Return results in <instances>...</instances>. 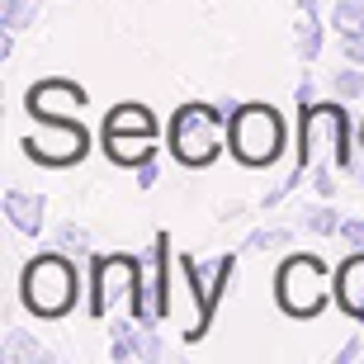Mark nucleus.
<instances>
[{
	"mask_svg": "<svg viewBox=\"0 0 364 364\" xmlns=\"http://www.w3.org/2000/svg\"><path fill=\"white\" fill-rule=\"evenodd\" d=\"M355 360H364V341H346L336 355V364H355Z\"/></svg>",
	"mask_w": 364,
	"mask_h": 364,
	"instance_id": "27",
	"label": "nucleus"
},
{
	"mask_svg": "<svg viewBox=\"0 0 364 364\" xmlns=\"http://www.w3.org/2000/svg\"><path fill=\"white\" fill-rule=\"evenodd\" d=\"M331 95L336 100H364V67H336V76H331Z\"/></svg>",
	"mask_w": 364,
	"mask_h": 364,
	"instance_id": "19",
	"label": "nucleus"
},
{
	"mask_svg": "<svg viewBox=\"0 0 364 364\" xmlns=\"http://www.w3.org/2000/svg\"><path fill=\"white\" fill-rule=\"evenodd\" d=\"M137 284H142V260L133 256H100L90 274V317H109V312L137 298Z\"/></svg>",
	"mask_w": 364,
	"mask_h": 364,
	"instance_id": "7",
	"label": "nucleus"
},
{
	"mask_svg": "<svg viewBox=\"0 0 364 364\" xmlns=\"http://www.w3.org/2000/svg\"><path fill=\"white\" fill-rule=\"evenodd\" d=\"M294 100H298V109L317 105V85H312V81H303V85H298V95H294Z\"/></svg>",
	"mask_w": 364,
	"mask_h": 364,
	"instance_id": "28",
	"label": "nucleus"
},
{
	"mask_svg": "<svg viewBox=\"0 0 364 364\" xmlns=\"http://www.w3.org/2000/svg\"><path fill=\"white\" fill-rule=\"evenodd\" d=\"M105 133H156V114L147 105H137V100L114 105L105 114Z\"/></svg>",
	"mask_w": 364,
	"mask_h": 364,
	"instance_id": "15",
	"label": "nucleus"
},
{
	"mask_svg": "<svg viewBox=\"0 0 364 364\" xmlns=\"http://www.w3.org/2000/svg\"><path fill=\"white\" fill-rule=\"evenodd\" d=\"M336 298V274H326V265L317 256H289L274 274V303L284 317L308 322Z\"/></svg>",
	"mask_w": 364,
	"mask_h": 364,
	"instance_id": "3",
	"label": "nucleus"
},
{
	"mask_svg": "<svg viewBox=\"0 0 364 364\" xmlns=\"http://www.w3.org/2000/svg\"><path fill=\"white\" fill-rule=\"evenodd\" d=\"M326 24L336 28V38H346V33L364 38V0H336L331 14H326Z\"/></svg>",
	"mask_w": 364,
	"mask_h": 364,
	"instance_id": "17",
	"label": "nucleus"
},
{
	"mask_svg": "<svg viewBox=\"0 0 364 364\" xmlns=\"http://www.w3.org/2000/svg\"><path fill=\"white\" fill-rule=\"evenodd\" d=\"M298 128H303V151H298V166L303 161H317V151H331L336 166L346 171L350 166V123H346V100L341 105H308L298 109Z\"/></svg>",
	"mask_w": 364,
	"mask_h": 364,
	"instance_id": "5",
	"label": "nucleus"
},
{
	"mask_svg": "<svg viewBox=\"0 0 364 364\" xmlns=\"http://www.w3.org/2000/svg\"><path fill=\"white\" fill-rule=\"evenodd\" d=\"M341 57H346L350 67H364V38L360 33H346V38H341Z\"/></svg>",
	"mask_w": 364,
	"mask_h": 364,
	"instance_id": "25",
	"label": "nucleus"
},
{
	"mask_svg": "<svg viewBox=\"0 0 364 364\" xmlns=\"http://www.w3.org/2000/svg\"><path fill=\"white\" fill-rule=\"evenodd\" d=\"M57 246H62V251H71V256H81V251H90V232L76 228V223H67V228L57 232Z\"/></svg>",
	"mask_w": 364,
	"mask_h": 364,
	"instance_id": "23",
	"label": "nucleus"
},
{
	"mask_svg": "<svg viewBox=\"0 0 364 364\" xmlns=\"http://www.w3.org/2000/svg\"><path fill=\"white\" fill-rule=\"evenodd\" d=\"M303 228H308L312 237H336V232H341V218H336V208L317 203V208H308V213H303Z\"/></svg>",
	"mask_w": 364,
	"mask_h": 364,
	"instance_id": "21",
	"label": "nucleus"
},
{
	"mask_svg": "<svg viewBox=\"0 0 364 364\" xmlns=\"http://www.w3.org/2000/svg\"><path fill=\"white\" fill-rule=\"evenodd\" d=\"M284 246H294V232L289 228H260L242 242V251H284Z\"/></svg>",
	"mask_w": 364,
	"mask_h": 364,
	"instance_id": "20",
	"label": "nucleus"
},
{
	"mask_svg": "<svg viewBox=\"0 0 364 364\" xmlns=\"http://www.w3.org/2000/svg\"><path fill=\"white\" fill-rule=\"evenodd\" d=\"M14 57V28H0V62Z\"/></svg>",
	"mask_w": 364,
	"mask_h": 364,
	"instance_id": "29",
	"label": "nucleus"
},
{
	"mask_svg": "<svg viewBox=\"0 0 364 364\" xmlns=\"http://www.w3.org/2000/svg\"><path fill=\"white\" fill-rule=\"evenodd\" d=\"M228 119H232V105H203V100H189L171 114V156H176L185 171H203L213 166L228 147Z\"/></svg>",
	"mask_w": 364,
	"mask_h": 364,
	"instance_id": "2",
	"label": "nucleus"
},
{
	"mask_svg": "<svg viewBox=\"0 0 364 364\" xmlns=\"http://www.w3.org/2000/svg\"><path fill=\"white\" fill-rule=\"evenodd\" d=\"M57 355L43 350L33 336H24V331H10L5 336V346H0V364H53Z\"/></svg>",
	"mask_w": 364,
	"mask_h": 364,
	"instance_id": "16",
	"label": "nucleus"
},
{
	"mask_svg": "<svg viewBox=\"0 0 364 364\" xmlns=\"http://www.w3.org/2000/svg\"><path fill=\"white\" fill-rule=\"evenodd\" d=\"M19 303L43 322L67 317L81 303V270L71 265V251L57 246V251H43V256L28 260L24 274H19Z\"/></svg>",
	"mask_w": 364,
	"mask_h": 364,
	"instance_id": "1",
	"label": "nucleus"
},
{
	"mask_svg": "<svg viewBox=\"0 0 364 364\" xmlns=\"http://www.w3.org/2000/svg\"><path fill=\"white\" fill-rule=\"evenodd\" d=\"M105 156L114 166L137 171L147 156H156V133H105Z\"/></svg>",
	"mask_w": 364,
	"mask_h": 364,
	"instance_id": "14",
	"label": "nucleus"
},
{
	"mask_svg": "<svg viewBox=\"0 0 364 364\" xmlns=\"http://www.w3.org/2000/svg\"><path fill=\"white\" fill-rule=\"evenodd\" d=\"M38 0H0V28H28V24H38Z\"/></svg>",
	"mask_w": 364,
	"mask_h": 364,
	"instance_id": "18",
	"label": "nucleus"
},
{
	"mask_svg": "<svg viewBox=\"0 0 364 364\" xmlns=\"http://www.w3.org/2000/svg\"><path fill=\"white\" fill-rule=\"evenodd\" d=\"M360 147H364V123H360Z\"/></svg>",
	"mask_w": 364,
	"mask_h": 364,
	"instance_id": "30",
	"label": "nucleus"
},
{
	"mask_svg": "<svg viewBox=\"0 0 364 364\" xmlns=\"http://www.w3.org/2000/svg\"><path fill=\"white\" fill-rule=\"evenodd\" d=\"M5 218H10L14 232H24V237H38L43 223H48V199L43 194H24V189H5V199H0Z\"/></svg>",
	"mask_w": 364,
	"mask_h": 364,
	"instance_id": "12",
	"label": "nucleus"
},
{
	"mask_svg": "<svg viewBox=\"0 0 364 364\" xmlns=\"http://www.w3.org/2000/svg\"><path fill=\"white\" fill-rule=\"evenodd\" d=\"M336 303L350 322H364V251H350L336 265Z\"/></svg>",
	"mask_w": 364,
	"mask_h": 364,
	"instance_id": "11",
	"label": "nucleus"
},
{
	"mask_svg": "<svg viewBox=\"0 0 364 364\" xmlns=\"http://www.w3.org/2000/svg\"><path fill=\"white\" fill-rule=\"evenodd\" d=\"M228 151L242 166H251V171L274 166V161H279V151H284V119H279V109H270V105H232Z\"/></svg>",
	"mask_w": 364,
	"mask_h": 364,
	"instance_id": "4",
	"label": "nucleus"
},
{
	"mask_svg": "<svg viewBox=\"0 0 364 364\" xmlns=\"http://www.w3.org/2000/svg\"><path fill=\"white\" fill-rule=\"evenodd\" d=\"M166 265H171V237H156L151 242V256L142 260V284H137V298H133V317L142 326L161 322L171 312V279H166Z\"/></svg>",
	"mask_w": 364,
	"mask_h": 364,
	"instance_id": "8",
	"label": "nucleus"
},
{
	"mask_svg": "<svg viewBox=\"0 0 364 364\" xmlns=\"http://www.w3.org/2000/svg\"><path fill=\"white\" fill-rule=\"evenodd\" d=\"M85 151H90V133L76 119H38V128L24 137V156L38 166H53V171L85 161Z\"/></svg>",
	"mask_w": 364,
	"mask_h": 364,
	"instance_id": "6",
	"label": "nucleus"
},
{
	"mask_svg": "<svg viewBox=\"0 0 364 364\" xmlns=\"http://www.w3.org/2000/svg\"><path fill=\"white\" fill-rule=\"evenodd\" d=\"M180 270H185L189 289L199 294V317H194V326H189V341H199L203 331H208V322H213V312H218V298H223V289L232 284V270H237V256H218L208 260V265H194V260H180Z\"/></svg>",
	"mask_w": 364,
	"mask_h": 364,
	"instance_id": "9",
	"label": "nucleus"
},
{
	"mask_svg": "<svg viewBox=\"0 0 364 364\" xmlns=\"http://www.w3.org/2000/svg\"><path fill=\"white\" fill-rule=\"evenodd\" d=\"M137 360L142 364H161L166 360V346H161V336H156V326H142L137 322Z\"/></svg>",
	"mask_w": 364,
	"mask_h": 364,
	"instance_id": "22",
	"label": "nucleus"
},
{
	"mask_svg": "<svg viewBox=\"0 0 364 364\" xmlns=\"http://www.w3.org/2000/svg\"><path fill=\"white\" fill-rule=\"evenodd\" d=\"M85 105H90L85 85L67 81V76H48V81L28 85V95H24V109L33 119H76Z\"/></svg>",
	"mask_w": 364,
	"mask_h": 364,
	"instance_id": "10",
	"label": "nucleus"
},
{
	"mask_svg": "<svg viewBox=\"0 0 364 364\" xmlns=\"http://www.w3.org/2000/svg\"><path fill=\"white\" fill-rule=\"evenodd\" d=\"M156 176H161V171H156V156H147V161L137 166V189H151V185H156Z\"/></svg>",
	"mask_w": 364,
	"mask_h": 364,
	"instance_id": "26",
	"label": "nucleus"
},
{
	"mask_svg": "<svg viewBox=\"0 0 364 364\" xmlns=\"http://www.w3.org/2000/svg\"><path fill=\"white\" fill-rule=\"evenodd\" d=\"M341 242L350 246V251H364V218H341Z\"/></svg>",
	"mask_w": 364,
	"mask_h": 364,
	"instance_id": "24",
	"label": "nucleus"
},
{
	"mask_svg": "<svg viewBox=\"0 0 364 364\" xmlns=\"http://www.w3.org/2000/svg\"><path fill=\"white\" fill-rule=\"evenodd\" d=\"M322 33H326L322 5H317V0H298L294 48H298V57H303V62H317V57H322Z\"/></svg>",
	"mask_w": 364,
	"mask_h": 364,
	"instance_id": "13",
	"label": "nucleus"
}]
</instances>
